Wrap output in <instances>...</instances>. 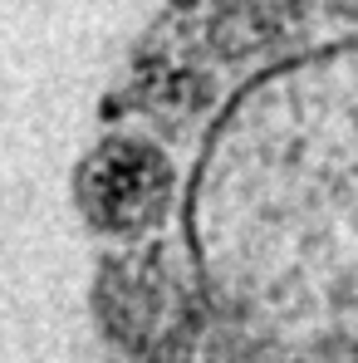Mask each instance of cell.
Segmentation results:
<instances>
[{"label": "cell", "instance_id": "obj_1", "mask_svg": "<svg viewBox=\"0 0 358 363\" xmlns=\"http://www.w3.org/2000/svg\"><path fill=\"white\" fill-rule=\"evenodd\" d=\"M162 191H167V167L142 147H108L84 177V196L104 226L147 221L157 211Z\"/></svg>", "mask_w": 358, "mask_h": 363}]
</instances>
